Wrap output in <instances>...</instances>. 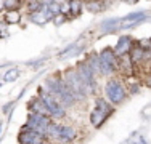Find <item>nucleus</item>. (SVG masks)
<instances>
[{
  "label": "nucleus",
  "instance_id": "393cba45",
  "mask_svg": "<svg viewBox=\"0 0 151 144\" xmlns=\"http://www.w3.org/2000/svg\"><path fill=\"white\" fill-rule=\"evenodd\" d=\"M135 144H146V141H145V139L142 138V136H140V138H138V139H137V141H135Z\"/></svg>",
  "mask_w": 151,
  "mask_h": 144
},
{
  "label": "nucleus",
  "instance_id": "dca6fc26",
  "mask_svg": "<svg viewBox=\"0 0 151 144\" xmlns=\"http://www.w3.org/2000/svg\"><path fill=\"white\" fill-rule=\"evenodd\" d=\"M117 27H121V19H108L100 26L101 32H113L114 29H117Z\"/></svg>",
  "mask_w": 151,
  "mask_h": 144
},
{
  "label": "nucleus",
  "instance_id": "1a4fd4ad",
  "mask_svg": "<svg viewBox=\"0 0 151 144\" xmlns=\"http://www.w3.org/2000/svg\"><path fill=\"white\" fill-rule=\"evenodd\" d=\"M52 123L48 115H40V114H29L27 115V123L26 127H29L31 130L37 131L40 136L47 138V128Z\"/></svg>",
  "mask_w": 151,
  "mask_h": 144
},
{
  "label": "nucleus",
  "instance_id": "2eb2a0df",
  "mask_svg": "<svg viewBox=\"0 0 151 144\" xmlns=\"http://www.w3.org/2000/svg\"><path fill=\"white\" fill-rule=\"evenodd\" d=\"M87 64L90 66V69L95 72V75L96 74H101V66H100V56L96 55V53H92L90 56L87 58Z\"/></svg>",
  "mask_w": 151,
  "mask_h": 144
},
{
  "label": "nucleus",
  "instance_id": "39448f33",
  "mask_svg": "<svg viewBox=\"0 0 151 144\" xmlns=\"http://www.w3.org/2000/svg\"><path fill=\"white\" fill-rule=\"evenodd\" d=\"M113 114V106L108 103L106 99L98 98L95 101V107L90 112V123L93 127H100L106 122V118Z\"/></svg>",
  "mask_w": 151,
  "mask_h": 144
},
{
  "label": "nucleus",
  "instance_id": "6e6552de",
  "mask_svg": "<svg viewBox=\"0 0 151 144\" xmlns=\"http://www.w3.org/2000/svg\"><path fill=\"white\" fill-rule=\"evenodd\" d=\"M76 71H77L79 77L82 78V82L85 83L88 90V95H92L93 91L96 90V78H95V72L90 69V66L87 64V61H81V63L77 64V67H76Z\"/></svg>",
  "mask_w": 151,
  "mask_h": 144
},
{
  "label": "nucleus",
  "instance_id": "9b49d317",
  "mask_svg": "<svg viewBox=\"0 0 151 144\" xmlns=\"http://www.w3.org/2000/svg\"><path fill=\"white\" fill-rule=\"evenodd\" d=\"M132 45H134V40H132L130 35H122L119 40H117L116 46H114V53H116V56L121 58L124 55H129V53H130Z\"/></svg>",
  "mask_w": 151,
  "mask_h": 144
},
{
  "label": "nucleus",
  "instance_id": "f3484780",
  "mask_svg": "<svg viewBox=\"0 0 151 144\" xmlns=\"http://www.w3.org/2000/svg\"><path fill=\"white\" fill-rule=\"evenodd\" d=\"M5 21L10 24H16L21 21V14H19V10H12V11H6L5 14Z\"/></svg>",
  "mask_w": 151,
  "mask_h": 144
},
{
  "label": "nucleus",
  "instance_id": "4be33fe9",
  "mask_svg": "<svg viewBox=\"0 0 151 144\" xmlns=\"http://www.w3.org/2000/svg\"><path fill=\"white\" fill-rule=\"evenodd\" d=\"M16 77H18V71H16V69H12V71H8V72L5 74V80H6V82L15 80Z\"/></svg>",
  "mask_w": 151,
  "mask_h": 144
},
{
  "label": "nucleus",
  "instance_id": "6ab92c4d",
  "mask_svg": "<svg viewBox=\"0 0 151 144\" xmlns=\"http://www.w3.org/2000/svg\"><path fill=\"white\" fill-rule=\"evenodd\" d=\"M3 6L6 8V11H12V10H18L21 6V2H16V0H6V2H3Z\"/></svg>",
  "mask_w": 151,
  "mask_h": 144
},
{
  "label": "nucleus",
  "instance_id": "ddd939ff",
  "mask_svg": "<svg viewBox=\"0 0 151 144\" xmlns=\"http://www.w3.org/2000/svg\"><path fill=\"white\" fill-rule=\"evenodd\" d=\"M117 71L122 72V74L125 75V77H132L134 75V64H132V59L129 55H124L119 58V63H117Z\"/></svg>",
  "mask_w": 151,
  "mask_h": 144
},
{
  "label": "nucleus",
  "instance_id": "5701e85b",
  "mask_svg": "<svg viewBox=\"0 0 151 144\" xmlns=\"http://www.w3.org/2000/svg\"><path fill=\"white\" fill-rule=\"evenodd\" d=\"M71 8H69V2H64V3H60V13L66 16V13H69Z\"/></svg>",
  "mask_w": 151,
  "mask_h": 144
},
{
  "label": "nucleus",
  "instance_id": "412c9836",
  "mask_svg": "<svg viewBox=\"0 0 151 144\" xmlns=\"http://www.w3.org/2000/svg\"><path fill=\"white\" fill-rule=\"evenodd\" d=\"M82 3L81 2H69V8H71V13L73 14H79L81 13V10H82Z\"/></svg>",
  "mask_w": 151,
  "mask_h": 144
},
{
  "label": "nucleus",
  "instance_id": "f257e3e1",
  "mask_svg": "<svg viewBox=\"0 0 151 144\" xmlns=\"http://www.w3.org/2000/svg\"><path fill=\"white\" fill-rule=\"evenodd\" d=\"M44 88H45L44 91L48 93V95H52V96H55V98L63 104V107H69L76 103L74 95L71 93V90L68 88V85L64 83L61 75H52L50 78H47Z\"/></svg>",
  "mask_w": 151,
  "mask_h": 144
},
{
  "label": "nucleus",
  "instance_id": "9d476101",
  "mask_svg": "<svg viewBox=\"0 0 151 144\" xmlns=\"http://www.w3.org/2000/svg\"><path fill=\"white\" fill-rule=\"evenodd\" d=\"M19 143L21 144H47V138L40 136L37 131H34V130H31L29 127L24 125L19 133Z\"/></svg>",
  "mask_w": 151,
  "mask_h": 144
},
{
  "label": "nucleus",
  "instance_id": "423d86ee",
  "mask_svg": "<svg viewBox=\"0 0 151 144\" xmlns=\"http://www.w3.org/2000/svg\"><path fill=\"white\" fill-rule=\"evenodd\" d=\"M39 98L42 99V103H44V106L47 107L48 115L52 118H63L64 115H66V109H64L63 104H61L55 96L48 95V93H45L44 90H42V91L39 93Z\"/></svg>",
  "mask_w": 151,
  "mask_h": 144
},
{
  "label": "nucleus",
  "instance_id": "aec40b11",
  "mask_svg": "<svg viewBox=\"0 0 151 144\" xmlns=\"http://www.w3.org/2000/svg\"><path fill=\"white\" fill-rule=\"evenodd\" d=\"M105 5L106 3H103V2H88V3H85V6H88V10H92V11H100V10H103Z\"/></svg>",
  "mask_w": 151,
  "mask_h": 144
},
{
  "label": "nucleus",
  "instance_id": "a211bd4d",
  "mask_svg": "<svg viewBox=\"0 0 151 144\" xmlns=\"http://www.w3.org/2000/svg\"><path fill=\"white\" fill-rule=\"evenodd\" d=\"M26 5H27V8H29L31 13L42 11V8H44V2H27Z\"/></svg>",
  "mask_w": 151,
  "mask_h": 144
},
{
  "label": "nucleus",
  "instance_id": "4468645a",
  "mask_svg": "<svg viewBox=\"0 0 151 144\" xmlns=\"http://www.w3.org/2000/svg\"><path fill=\"white\" fill-rule=\"evenodd\" d=\"M27 109H29V114H40V115H48V110L44 106L40 98H32L27 104ZM50 117V115H48Z\"/></svg>",
  "mask_w": 151,
  "mask_h": 144
},
{
  "label": "nucleus",
  "instance_id": "20e7f679",
  "mask_svg": "<svg viewBox=\"0 0 151 144\" xmlns=\"http://www.w3.org/2000/svg\"><path fill=\"white\" fill-rule=\"evenodd\" d=\"M105 95L106 99L111 106H117V104L124 103V99L127 98V91H125L124 85L117 78H111L105 86Z\"/></svg>",
  "mask_w": 151,
  "mask_h": 144
},
{
  "label": "nucleus",
  "instance_id": "f8f14e48",
  "mask_svg": "<svg viewBox=\"0 0 151 144\" xmlns=\"http://www.w3.org/2000/svg\"><path fill=\"white\" fill-rule=\"evenodd\" d=\"M143 55H145V48L140 45V42H134L129 56H130V59H132V64H134L135 71H137V67H138V64L143 63Z\"/></svg>",
  "mask_w": 151,
  "mask_h": 144
},
{
  "label": "nucleus",
  "instance_id": "7ed1b4c3",
  "mask_svg": "<svg viewBox=\"0 0 151 144\" xmlns=\"http://www.w3.org/2000/svg\"><path fill=\"white\" fill-rule=\"evenodd\" d=\"M63 80H64V83L68 85V88L71 90V93L74 95L76 101H82V99L87 98L88 90H87V86H85V83L82 82V78L79 77V74L76 69H68L63 75Z\"/></svg>",
  "mask_w": 151,
  "mask_h": 144
},
{
  "label": "nucleus",
  "instance_id": "0eeeda50",
  "mask_svg": "<svg viewBox=\"0 0 151 144\" xmlns=\"http://www.w3.org/2000/svg\"><path fill=\"white\" fill-rule=\"evenodd\" d=\"M100 66H101V74L105 75H111L117 71V63H119V58L114 53V48L108 46V48L101 50L100 53Z\"/></svg>",
  "mask_w": 151,
  "mask_h": 144
},
{
  "label": "nucleus",
  "instance_id": "f03ea898",
  "mask_svg": "<svg viewBox=\"0 0 151 144\" xmlns=\"http://www.w3.org/2000/svg\"><path fill=\"white\" fill-rule=\"evenodd\" d=\"M79 136L77 130L71 125H63V123H58V122H52L47 128V139L52 138V139H56L60 144H69L73 143L76 138Z\"/></svg>",
  "mask_w": 151,
  "mask_h": 144
},
{
  "label": "nucleus",
  "instance_id": "b1692460",
  "mask_svg": "<svg viewBox=\"0 0 151 144\" xmlns=\"http://www.w3.org/2000/svg\"><path fill=\"white\" fill-rule=\"evenodd\" d=\"M53 19L56 21V24H60V23H63V21L66 19V16H64V14H61V13H60L58 16H55V18H53Z\"/></svg>",
  "mask_w": 151,
  "mask_h": 144
}]
</instances>
